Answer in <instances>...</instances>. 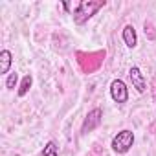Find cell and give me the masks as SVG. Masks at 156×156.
I'll use <instances>...</instances> for the list:
<instances>
[{"label":"cell","mask_w":156,"mask_h":156,"mask_svg":"<svg viewBox=\"0 0 156 156\" xmlns=\"http://www.w3.org/2000/svg\"><path fill=\"white\" fill-rule=\"evenodd\" d=\"M121 37H123V42H125L127 48H136V44H138V35H136V30H134L132 24H127V26L123 28Z\"/></svg>","instance_id":"cell-6"},{"label":"cell","mask_w":156,"mask_h":156,"mask_svg":"<svg viewBox=\"0 0 156 156\" xmlns=\"http://www.w3.org/2000/svg\"><path fill=\"white\" fill-rule=\"evenodd\" d=\"M132 145H134V132L129 130V129L119 130V132L112 138V143H110L112 151L118 152V154H125V152H129V151L132 149Z\"/></svg>","instance_id":"cell-2"},{"label":"cell","mask_w":156,"mask_h":156,"mask_svg":"<svg viewBox=\"0 0 156 156\" xmlns=\"http://www.w3.org/2000/svg\"><path fill=\"white\" fill-rule=\"evenodd\" d=\"M154 99H156V79H154Z\"/></svg>","instance_id":"cell-12"},{"label":"cell","mask_w":156,"mask_h":156,"mask_svg":"<svg viewBox=\"0 0 156 156\" xmlns=\"http://www.w3.org/2000/svg\"><path fill=\"white\" fill-rule=\"evenodd\" d=\"M129 77H130L132 87H134L140 94H143V92L147 90V81H145V75L141 73V70H140L138 66H132V68L129 70Z\"/></svg>","instance_id":"cell-5"},{"label":"cell","mask_w":156,"mask_h":156,"mask_svg":"<svg viewBox=\"0 0 156 156\" xmlns=\"http://www.w3.org/2000/svg\"><path fill=\"white\" fill-rule=\"evenodd\" d=\"M17 83H19V73L17 72H11L8 75V79H6V88L8 90H15L17 88Z\"/></svg>","instance_id":"cell-10"},{"label":"cell","mask_w":156,"mask_h":156,"mask_svg":"<svg viewBox=\"0 0 156 156\" xmlns=\"http://www.w3.org/2000/svg\"><path fill=\"white\" fill-rule=\"evenodd\" d=\"M101 121H103V110H101L99 107H96V108H92V110L87 114V118H85V121H83V127H81V132H83V134L92 132L94 129H98V127L101 125Z\"/></svg>","instance_id":"cell-3"},{"label":"cell","mask_w":156,"mask_h":156,"mask_svg":"<svg viewBox=\"0 0 156 156\" xmlns=\"http://www.w3.org/2000/svg\"><path fill=\"white\" fill-rule=\"evenodd\" d=\"M41 156H59L55 141H48V143L44 145V149H42V154H41Z\"/></svg>","instance_id":"cell-9"},{"label":"cell","mask_w":156,"mask_h":156,"mask_svg":"<svg viewBox=\"0 0 156 156\" xmlns=\"http://www.w3.org/2000/svg\"><path fill=\"white\" fill-rule=\"evenodd\" d=\"M107 2L105 0H83L77 4V8L73 9V22L77 26H83L85 22H88Z\"/></svg>","instance_id":"cell-1"},{"label":"cell","mask_w":156,"mask_h":156,"mask_svg":"<svg viewBox=\"0 0 156 156\" xmlns=\"http://www.w3.org/2000/svg\"><path fill=\"white\" fill-rule=\"evenodd\" d=\"M31 83H33V77L28 73V75H24L22 77V81H20V85H19V90H17V94L22 98V96H26L28 92H30V88H31Z\"/></svg>","instance_id":"cell-8"},{"label":"cell","mask_w":156,"mask_h":156,"mask_svg":"<svg viewBox=\"0 0 156 156\" xmlns=\"http://www.w3.org/2000/svg\"><path fill=\"white\" fill-rule=\"evenodd\" d=\"M62 8H64L66 11H70V4H68V2H62Z\"/></svg>","instance_id":"cell-11"},{"label":"cell","mask_w":156,"mask_h":156,"mask_svg":"<svg viewBox=\"0 0 156 156\" xmlns=\"http://www.w3.org/2000/svg\"><path fill=\"white\" fill-rule=\"evenodd\" d=\"M13 64V55L9 50H2L0 51V73H8L9 68Z\"/></svg>","instance_id":"cell-7"},{"label":"cell","mask_w":156,"mask_h":156,"mask_svg":"<svg viewBox=\"0 0 156 156\" xmlns=\"http://www.w3.org/2000/svg\"><path fill=\"white\" fill-rule=\"evenodd\" d=\"M110 98L118 105H123V103L129 101V88H127V85L121 79H114L110 83Z\"/></svg>","instance_id":"cell-4"}]
</instances>
